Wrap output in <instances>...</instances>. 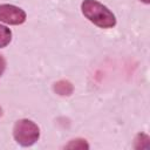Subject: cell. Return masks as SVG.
Here are the masks:
<instances>
[{"label": "cell", "mask_w": 150, "mask_h": 150, "mask_svg": "<svg viewBox=\"0 0 150 150\" xmlns=\"http://www.w3.org/2000/svg\"><path fill=\"white\" fill-rule=\"evenodd\" d=\"M83 15L94 25L101 28H111L116 25V19L104 5L96 0H84L81 4Z\"/></svg>", "instance_id": "1"}, {"label": "cell", "mask_w": 150, "mask_h": 150, "mask_svg": "<svg viewBox=\"0 0 150 150\" xmlns=\"http://www.w3.org/2000/svg\"><path fill=\"white\" fill-rule=\"evenodd\" d=\"M13 135L19 144L22 146H29L38 141L40 130L34 122L29 120H20L14 125Z\"/></svg>", "instance_id": "2"}, {"label": "cell", "mask_w": 150, "mask_h": 150, "mask_svg": "<svg viewBox=\"0 0 150 150\" xmlns=\"http://www.w3.org/2000/svg\"><path fill=\"white\" fill-rule=\"evenodd\" d=\"M26 20V13L14 5H0V21L8 25H21Z\"/></svg>", "instance_id": "3"}, {"label": "cell", "mask_w": 150, "mask_h": 150, "mask_svg": "<svg viewBox=\"0 0 150 150\" xmlns=\"http://www.w3.org/2000/svg\"><path fill=\"white\" fill-rule=\"evenodd\" d=\"M73 89L74 88H73L71 83L68 81H64V80L59 81L54 86V91L59 95H70L73 93Z\"/></svg>", "instance_id": "4"}, {"label": "cell", "mask_w": 150, "mask_h": 150, "mask_svg": "<svg viewBox=\"0 0 150 150\" xmlns=\"http://www.w3.org/2000/svg\"><path fill=\"white\" fill-rule=\"evenodd\" d=\"M135 149H150V138L148 135L145 134H138L135 138V144H134Z\"/></svg>", "instance_id": "5"}, {"label": "cell", "mask_w": 150, "mask_h": 150, "mask_svg": "<svg viewBox=\"0 0 150 150\" xmlns=\"http://www.w3.org/2000/svg\"><path fill=\"white\" fill-rule=\"evenodd\" d=\"M11 39H12V32L7 27L0 25V48L6 47L11 42Z\"/></svg>", "instance_id": "6"}, {"label": "cell", "mask_w": 150, "mask_h": 150, "mask_svg": "<svg viewBox=\"0 0 150 150\" xmlns=\"http://www.w3.org/2000/svg\"><path fill=\"white\" fill-rule=\"evenodd\" d=\"M64 148L66 149H89V145L84 139H73Z\"/></svg>", "instance_id": "7"}, {"label": "cell", "mask_w": 150, "mask_h": 150, "mask_svg": "<svg viewBox=\"0 0 150 150\" xmlns=\"http://www.w3.org/2000/svg\"><path fill=\"white\" fill-rule=\"evenodd\" d=\"M5 67H6V62H5L4 57H2V55H0V76L2 75V73L5 70Z\"/></svg>", "instance_id": "8"}, {"label": "cell", "mask_w": 150, "mask_h": 150, "mask_svg": "<svg viewBox=\"0 0 150 150\" xmlns=\"http://www.w3.org/2000/svg\"><path fill=\"white\" fill-rule=\"evenodd\" d=\"M141 1H143L144 4H149L150 2V0H141Z\"/></svg>", "instance_id": "9"}, {"label": "cell", "mask_w": 150, "mask_h": 150, "mask_svg": "<svg viewBox=\"0 0 150 150\" xmlns=\"http://www.w3.org/2000/svg\"><path fill=\"white\" fill-rule=\"evenodd\" d=\"M1 112H2V110H1V108H0V115H1Z\"/></svg>", "instance_id": "10"}]
</instances>
